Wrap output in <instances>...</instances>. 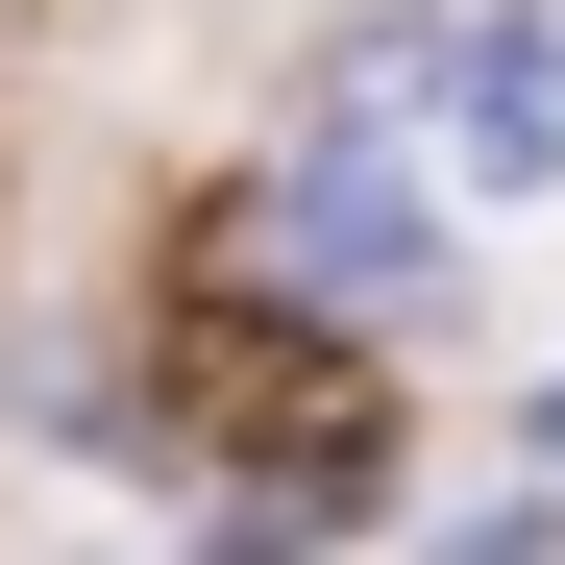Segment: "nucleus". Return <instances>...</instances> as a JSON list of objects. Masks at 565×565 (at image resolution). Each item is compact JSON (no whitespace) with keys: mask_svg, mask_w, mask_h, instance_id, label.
Instances as JSON below:
<instances>
[{"mask_svg":"<svg viewBox=\"0 0 565 565\" xmlns=\"http://www.w3.org/2000/svg\"><path fill=\"white\" fill-rule=\"evenodd\" d=\"M443 198H565V25H443Z\"/></svg>","mask_w":565,"mask_h":565,"instance_id":"nucleus-1","label":"nucleus"},{"mask_svg":"<svg viewBox=\"0 0 565 565\" xmlns=\"http://www.w3.org/2000/svg\"><path fill=\"white\" fill-rule=\"evenodd\" d=\"M172 394H198L222 443H270V467H344V443H369V369H344V344H270V320H198Z\"/></svg>","mask_w":565,"mask_h":565,"instance_id":"nucleus-2","label":"nucleus"}]
</instances>
